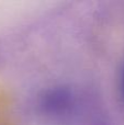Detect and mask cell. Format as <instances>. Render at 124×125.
<instances>
[{
  "instance_id": "obj_2",
  "label": "cell",
  "mask_w": 124,
  "mask_h": 125,
  "mask_svg": "<svg viewBox=\"0 0 124 125\" xmlns=\"http://www.w3.org/2000/svg\"><path fill=\"white\" fill-rule=\"evenodd\" d=\"M122 93L124 98V66H123V71H122Z\"/></svg>"
},
{
  "instance_id": "obj_1",
  "label": "cell",
  "mask_w": 124,
  "mask_h": 125,
  "mask_svg": "<svg viewBox=\"0 0 124 125\" xmlns=\"http://www.w3.org/2000/svg\"><path fill=\"white\" fill-rule=\"evenodd\" d=\"M72 94L68 90L63 88H55L44 93L42 105L51 112H62L67 105L70 104Z\"/></svg>"
}]
</instances>
